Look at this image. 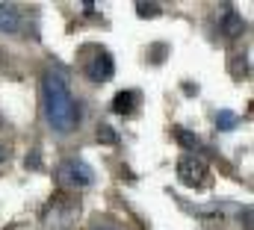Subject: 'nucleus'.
Instances as JSON below:
<instances>
[{
    "label": "nucleus",
    "mask_w": 254,
    "mask_h": 230,
    "mask_svg": "<svg viewBox=\"0 0 254 230\" xmlns=\"http://www.w3.org/2000/svg\"><path fill=\"white\" fill-rule=\"evenodd\" d=\"M42 101H45V115H48V124L57 130V133H71L77 130L80 118H83V107L80 101L71 95V86L65 80L63 71L51 68L45 71L42 77Z\"/></svg>",
    "instance_id": "f257e3e1"
},
{
    "label": "nucleus",
    "mask_w": 254,
    "mask_h": 230,
    "mask_svg": "<svg viewBox=\"0 0 254 230\" xmlns=\"http://www.w3.org/2000/svg\"><path fill=\"white\" fill-rule=\"evenodd\" d=\"M77 219H80V201L68 195H57L42 216L48 230H77Z\"/></svg>",
    "instance_id": "f03ea898"
},
{
    "label": "nucleus",
    "mask_w": 254,
    "mask_h": 230,
    "mask_svg": "<svg viewBox=\"0 0 254 230\" xmlns=\"http://www.w3.org/2000/svg\"><path fill=\"white\" fill-rule=\"evenodd\" d=\"M57 183L65 186V189H86V186H92L95 183V172H92V166H86L83 160H77V157H71V160H65L60 163V169H57Z\"/></svg>",
    "instance_id": "7ed1b4c3"
},
{
    "label": "nucleus",
    "mask_w": 254,
    "mask_h": 230,
    "mask_svg": "<svg viewBox=\"0 0 254 230\" xmlns=\"http://www.w3.org/2000/svg\"><path fill=\"white\" fill-rule=\"evenodd\" d=\"M178 180H181L184 186L201 189V186H207V180H210V169H207V163H204L201 157L187 154V157L178 163Z\"/></svg>",
    "instance_id": "20e7f679"
},
{
    "label": "nucleus",
    "mask_w": 254,
    "mask_h": 230,
    "mask_svg": "<svg viewBox=\"0 0 254 230\" xmlns=\"http://www.w3.org/2000/svg\"><path fill=\"white\" fill-rule=\"evenodd\" d=\"M113 74H116V62H113V57H110V51L98 48L95 57L86 62V77H89L92 83H110Z\"/></svg>",
    "instance_id": "39448f33"
},
{
    "label": "nucleus",
    "mask_w": 254,
    "mask_h": 230,
    "mask_svg": "<svg viewBox=\"0 0 254 230\" xmlns=\"http://www.w3.org/2000/svg\"><path fill=\"white\" fill-rule=\"evenodd\" d=\"M24 21L27 12L15 3H0V33L6 36H24Z\"/></svg>",
    "instance_id": "423d86ee"
},
{
    "label": "nucleus",
    "mask_w": 254,
    "mask_h": 230,
    "mask_svg": "<svg viewBox=\"0 0 254 230\" xmlns=\"http://www.w3.org/2000/svg\"><path fill=\"white\" fill-rule=\"evenodd\" d=\"M219 30H222L228 39H237V36L246 33V21L240 18V12H237L231 3H225L222 12H219Z\"/></svg>",
    "instance_id": "0eeeda50"
},
{
    "label": "nucleus",
    "mask_w": 254,
    "mask_h": 230,
    "mask_svg": "<svg viewBox=\"0 0 254 230\" xmlns=\"http://www.w3.org/2000/svg\"><path fill=\"white\" fill-rule=\"evenodd\" d=\"M139 104H142V95H139L136 89H125V92H119V95L113 98V113L116 115H133L139 110Z\"/></svg>",
    "instance_id": "6e6552de"
},
{
    "label": "nucleus",
    "mask_w": 254,
    "mask_h": 230,
    "mask_svg": "<svg viewBox=\"0 0 254 230\" xmlns=\"http://www.w3.org/2000/svg\"><path fill=\"white\" fill-rule=\"evenodd\" d=\"M216 127L219 130H237L240 127V115L237 113H231V110H219V115H216Z\"/></svg>",
    "instance_id": "1a4fd4ad"
},
{
    "label": "nucleus",
    "mask_w": 254,
    "mask_h": 230,
    "mask_svg": "<svg viewBox=\"0 0 254 230\" xmlns=\"http://www.w3.org/2000/svg\"><path fill=\"white\" fill-rule=\"evenodd\" d=\"M175 139H178L184 148H190V151H198V148H201V139H198L195 133H190L187 127H175Z\"/></svg>",
    "instance_id": "9d476101"
},
{
    "label": "nucleus",
    "mask_w": 254,
    "mask_h": 230,
    "mask_svg": "<svg viewBox=\"0 0 254 230\" xmlns=\"http://www.w3.org/2000/svg\"><path fill=\"white\" fill-rule=\"evenodd\" d=\"M98 142H104V145H116V142H119V133H116L110 124H101V127H98Z\"/></svg>",
    "instance_id": "9b49d317"
},
{
    "label": "nucleus",
    "mask_w": 254,
    "mask_h": 230,
    "mask_svg": "<svg viewBox=\"0 0 254 230\" xmlns=\"http://www.w3.org/2000/svg\"><path fill=\"white\" fill-rule=\"evenodd\" d=\"M136 15L139 18H157L160 15V3H136Z\"/></svg>",
    "instance_id": "f8f14e48"
},
{
    "label": "nucleus",
    "mask_w": 254,
    "mask_h": 230,
    "mask_svg": "<svg viewBox=\"0 0 254 230\" xmlns=\"http://www.w3.org/2000/svg\"><path fill=\"white\" fill-rule=\"evenodd\" d=\"M92 230H122V228H119L116 222H110V219H98V225H95Z\"/></svg>",
    "instance_id": "ddd939ff"
},
{
    "label": "nucleus",
    "mask_w": 254,
    "mask_h": 230,
    "mask_svg": "<svg viewBox=\"0 0 254 230\" xmlns=\"http://www.w3.org/2000/svg\"><path fill=\"white\" fill-rule=\"evenodd\" d=\"M166 51H169L166 45H154V48H151V59H154V62H163V59H160V54H166Z\"/></svg>",
    "instance_id": "4468645a"
},
{
    "label": "nucleus",
    "mask_w": 254,
    "mask_h": 230,
    "mask_svg": "<svg viewBox=\"0 0 254 230\" xmlns=\"http://www.w3.org/2000/svg\"><path fill=\"white\" fill-rule=\"evenodd\" d=\"M39 163H42V160H39V151H33V154L27 157V169H39Z\"/></svg>",
    "instance_id": "2eb2a0df"
}]
</instances>
